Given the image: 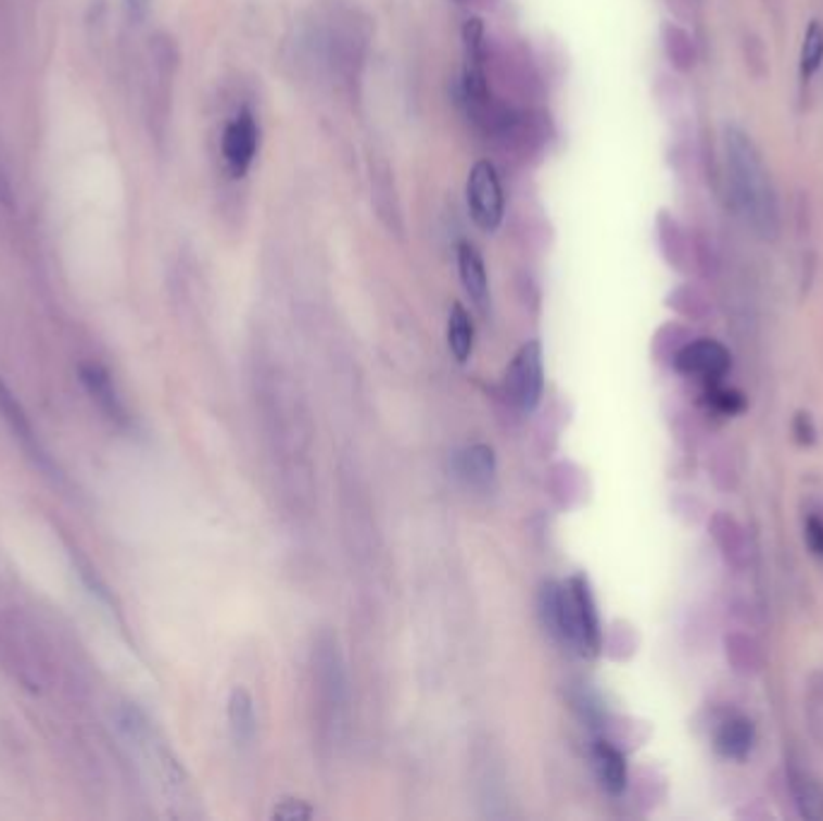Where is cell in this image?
Wrapping results in <instances>:
<instances>
[{
	"label": "cell",
	"instance_id": "27",
	"mask_svg": "<svg viewBox=\"0 0 823 821\" xmlns=\"http://www.w3.org/2000/svg\"><path fill=\"white\" fill-rule=\"evenodd\" d=\"M805 542L811 554L823 557V520L816 514H809L805 518Z\"/></svg>",
	"mask_w": 823,
	"mask_h": 821
},
{
	"label": "cell",
	"instance_id": "28",
	"mask_svg": "<svg viewBox=\"0 0 823 821\" xmlns=\"http://www.w3.org/2000/svg\"><path fill=\"white\" fill-rule=\"evenodd\" d=\"M682 294H684L682 311H684L686 316H692V318H704V316H708L710 306H708V299H706L704 294H700L698 290H692V287H684Z\"/></svg>",
	"mask_w": 823,
	"mask_h": 821
},
{
	"label": "cell",
	"instance_id": "4",
	"mask_svg": "<svg viewBox=\"0 0 823 821\" xmlns=\"http://www.w3.org/2000/svg\"><path fill=\"white\" fill-rule=\"evenodd\" d=\"M506 391L510 403H514L520 413H532V409L540 405L544 391V362L542 345L537 340L522 345L514 362H510V369L506 374Z\"/></svg>",
	"mask_w": 823,
	"mask_h": 821
},
{
	"label": "cell",
	"instance_id": "22",
	"mask_svg": "<svg viewBox=\"0 0 823 821\" xmlns=\"http://www.w3.org/2000/svg\"><path fill=\"white\" fill-rule=\"evenodd\" d=\"M805 716L811 735L816 737L823 747V672H814L809 677L807 696H805Z\"/></svg>",
	"mask_w": 823,
	"mask_h": 821
},
{
	"label": "cell",
	"instance_id": "18",
	"mask_svg": "<svg viewBox=\"0 0 823 821\" xmlns=\"http://www.w3.org/2000/svg\"><path fill=\"white\" fill-rule=\"evenodd\" d=\"M460 472L472 484H489L496 475V456L492 446L477 443V446L467 449L460 456Z\"/></svg>",
	"mask_w": 823,
	"mask_h": 821
},
{
	"label": "cell",
	"instance_id": "30",
	"mask_svg": "<svg viewBox=\"0 0 823 821\" xmlns=\"http://www.w3.org/2000/svg\"><path fill=\"white\" fill-rule=\"evenodd\" d=\"M793 431H795V437L799 443H802V446H811V443L816 441V427H814V421H811V415H807V413H799L795 417Z\"/></svg>",
	"mask_w": 823,
	"mask_h": 821
},
{
	"label": "cell",
	"instance_id": "3",
	"mask_svg": "<svg viewBox=\"0 0 823 821\" xmlns=\"http://www.w3.org/2000/svg\"><path fill=\"white\" fill-rule=\"evenodd\" d=\"M0 670L27 692H39L43 668L37 656V643L25 634L15 617L5 612H0Z\"/></svg>",
	"mask_w": 823,
	"mask_h": 821
},
{
	"label": "cell",
	"instance_id": "19",
	"mask_svg": "<svg viewBox=\"0 0 823 821\" xmlns=\"http://www.w3.org/2000/svg\"><path fill=\"white\" fill-rule=\"evenodd\" d=\"M229 725L237 742H251L255 735V711L246 690H233L229 696Z\"/></svg>",
	"mask_w": 823,
	"mask_h": 821
},
{
	"label": "cell",
	"instance_id": "23",
	"mask_svg": "<svg viewBox=\"0 0 823 821\" xmlns=\"http://www.w3.org/2000/svg\"><path fill=\"white\" fill-rule=\"evenodd\" d=\"M710 477L720 492H732L739 484V465L727 446H720L710 460Z\"/></svg>",
	"mask_w": 823,
	"mask_h": 821
},
{
	"label": "cell",
	"instance_id": "9",
	"mask_svg": "<svg viewBox=\"0 0 823 821\" xmlns=\"http://www.w3.org/2000/svg\"><path fill=\"white\" fill-rule=\"evenodd\" d=\"M708 530L725 564L737 571L747 569L751 559V545H749L747 530H744L739 520L725 511H718L713 514V518H710Z\"/></svg>",
	"mask_w": 823,
	"mask_h": 821
},
{
	"label": "cell",
	"instance_id": "24",
	"mask_svg": "<svg viewBox=\"0 0 823 821\" xmlns=\"http://www.w3.org/2000/svg\"><path fill=\"white\" fill-rule=\"evenodd\" d=\"M116 725L130 742H144L150 737V723L138 706L124 704L116 711Z\"/></svg>",
	"mask_w": 823,
	"mask_h": 821
},
{
	"label": "cell",
	"instance_id": "14",
	"mask_svg": "<svg viewBox=\"0 0 823 821\" xmlns=\"http://www.w3.org/2000/svg\"><path fill=\"white\" fill-rule=\"evenodd\" d=\"M593 759L597 769V779L605 785V791L611 795H621L626 791L629 783V769L626 759L611 742L597 740L593 747Z\"/></svg>",
	"mask_w": 823,
	"mask_h": 821
},
{
	"label": "cell",
	"instance_id": "12",
	"mask_svg": "<svg viewBox=\"0 0 823 821\" xmlns=\"http://www.w3.org/2000/svg\"><path fill=\"white\" fill-rule=\"evenodd\" d=\"M754 745H756V728L749 718L732 716L727 720H722L716 732V749L722 754V757L732 761H744L751 754Z\"/></svg>",
	"mask_w": 823,
	"mask_h": 821
},
{
	"label": "cell",
	"instance_id": "5",
	"mask_svg": "<svg viewBox=\"0 0 823 821\" xmlns=\"http://www.w3.org/2000/svg\"><path fill=\"white\" fill-rule=\"evenodd\" d=\"M467 207L474 225L484 231L498 229L504 219V191L492 162H477L467 179Z\"/></svg>",
	"mask_w": 823,
	"mask_h": 821
},
{
	"label": "cell",
	"instance_id": "6",
	"mask_svg": "<svg viewBox=\"0 0 823 821\" xmlns=\"http://www.w3.org/2000/svg\"><path fill=\"white\" fill-rule=\"evenodd\" d=\"M0 417L5 419V425L10 427V431H13V437L22 443V449H25L29 460L35 463L39 470H43L49 477H63V472L59 470V465L53 463V458L49 456L47 449L41 446L37 431L29 421L27 409L22 407V403L17 401V395L10 391L8 383H3V381H0Z\"/></svg>",
	"mask_w": 823,
	"mask_h": 821
},
{
	"label": "cell",
	"instance_id": "7",
	"mask_svg": "<svg viewBox=\"0 0 823 821\" xmlns=\"http://www.w3.org/2000/svg\"><path fill=\"white\" fill-rule=\"evenodd\" d=\"M258 152V126L249 109H241L221 132V157L231 176H246Z\"/></svg>",
	"mask_w": 823,
	"mask_h": 821
},
{
	"label": "cell",
	"instance_id": "25",
	"mask_svg": "<svg viewBox=\"0 0 823 821\" xmlns=\"http://www.w3.org/2000/svg\"><path fill=\"white\" fill-rule=\"evenodd\" d=\"M744 55H747V68L751 71L754 77H763L765 75V51L759 37L747 35L744 37Z\"/></svg>",
	"mask_w": 823,
	"mask_h": 821
},
{
	"label": "cell",
	"instance_id": "11",
	"mask_svg": "<svg viewBox=\"0 0 823 821\" xmlns=\"http://www.w3.org/2000/svg\"><path fill=\"white\" fill-rule=\"evenodd\" d=\"M787 787L793 795V803L797 807V814L807 821H821L823 819V785L814 773L807 769L789 763L787 771Z\"/></svg>",
	"mask_w": 823,
	"mask_h": 821
},
{
	"label": "cell",
	"instance_id": "13",
	"mask_svg": "<svg viewBox=\"0 0 823 821\" xmlns=\"http://www.w3.org/2000/svg\"><path fill=\"white\" fill-rule=\"evenodd\" d=\"M722 651H725V660L742 677H754L763 670V648L761 643L749 634L742 631H732L722 641Z\"/></svg>",
	"mask_w": 823,
	"mask_h": 821
},
{
	"label": "cell",
	"instance_id": "10",
	"mask_svg": "<svg viewBox=\"0 0 823 821\" xmlns=\"http://www.w3.org/2000/svg\"><path fill=\"white\" fill-rule=\"evenodd\" d=\"M80 381L85 386L87 395L92 397V403L102 409V415L114 421L118 427L128 425V409L121 401V395L116 391L114 381H111V374L104 369L102 364H83L80 366Z\"/></svg>",
	"mask_w": 823,
	"mask_h": 821
},
{
	"label": "cell",
	"instance_id": "26",
	"mask_svg": "<svg viewBox=\"0 0 823 821\" xmlns=\"http://www.w3.org/2000/svg\"><path fill=\"white\" fill-rule=\"evenodd\" d=\"M710 405H713L722 415H737L744 409V397L737 391H713L708 395Z\"/></svg>",
	"mask_w": 823,
	"mask_h": 821
},
{
	"label": "cell",
	"instance_id": "29",
	"mask_svg": "<svg viewBox=\"0 0 823 821\" xmlns=\"http://www.w3.org/2000/svg\"><path fill=\"white\" fill-rule=\"evenodd\" d=\"M311 814V807H306V803L302 800H284L280 807L275 809L273 817L275 819H284V821H299V819H308Z\"/></svg>",
	"mask_w": 823,
	"mask_h": 821
},
{
	"label": "cell",
	"instance_id": "31",
	"mask_svg": "<svg viewBox=\"0 0 823 821\" xmlns=\"http://www.w3.org/2000/svg\"><path fill=\"white\" fill-rule=\"evenodd\" d=\"M124 3H126L132 20H142L144 15H148L152 0H124Z\"/></svg>",
	"mask_w": 823,
	"mask_h": 821
},
{
	"label": "cell",
	"instance_id": "20",
	"mask_svg": "<svg viewBox=\"0 0 823 821\" xmlns=\"http://www.w3.org/2000/svg\"><path fill=\"white\" fill-rule=\"evenodd\" d=\"M823 63V27L819 20H811L805 31L802 41V55H799V75L802 80L809 83L814 77Z\"/></svg>",
	"mask_w": 823,
	"mask_h": 821
},
{
	"label": "cell",
	"instance_id": "16",
	"mask_svg": "<svg viewBox=\"0 0 823 821\" xmlns=\"http://www.w3.org/2000/svg\"><path fill=\"white\" fill-rule=\"evenodd\" d=\"M65 550H68V557L73 561V569L77 573V579L83 581V585L87 588V591H90L99 603L114 605V593L109 591L104 576L99 573V569L90 561V557H87V554L80 547L73 545V542L68 538H65Z\"/></svg>",
	"mask_w": 823,
	"mask_h": 821
},
{
	"label": "cell",
	"instance_id": "8",
	"mask_svg": "<svg viewBox=\"0 0 823 821\" xmlns=\"http://www.w3.org/2000/svg\"><path fill=\"white\" fill-rule=\"evenodd\" d=\"M674 366L684 376H694L700 381H718L730 371L732 357L727 348L720 345L718 340L704 338L686 342L684 348L676 350Z\"/></svg>",
	"mask_w": 823,
	"mask_h": 821
},
{
	"label": "cell",
	"instance_id": "2",
	"mask_svg": "<svg viewBox=\"0 0 823 821\" xmlns=\"http://www.w3.org/2000/svg\"><path fill=\"white\" fill-rule=\"evenodd\" d=\"M542 617L544 624L556 639L581 653L595 658L603 648V629H599L597 605L585 576H571L566 583H547L542 588Z\"/></svg>",
	"mask_w": 823,
	"mask_h": 821
},
{
	"label": "cell",
	"instance_id": "1",
	"mask_svg": "<svg viewBox=\"0 0 823 821\" xmlns=\"http://www.w3.org/2000/svg\"><path fill=\"white\" fill-rule=\"evenodd\" d=\"M725 160L734 205L756 235L775 241L781 237L783 219L771 172L756 142L737 126L725 130Z\"/></svg>",
	"mask_w": 823,
	"mask_h": 821
},
{
	"label": "cell",
	"instance_id": "21",
	"mask_svg": "<svg viewBox=\"0 0 823 821\" xmlns=\"http://www.w3.org/2000/svg\"><path fill=\"white\" fill-rule=\"evenodd\" d=\"M664 51H667V59H670V63L676 71L694 68V63H696L694 41L682 27H676V25L664 27Z\"/></svg>",
	"mask_w": 823,
	"mask_h": 821
},
{
	"label": "cell",
	"instance_id": "17",
	"mask_svg": "<svg viewBox=\"0 0 823 821\" xmlns=\"http://www.w3.org/2000/svg\"><path fill=\"white\" fill-rule=\"evenodd\" d=\"M448 348L460 364L470 359L474 348V326L460 304H455L448 316Z\"/></svg>",
	"mask_w": 823,
	"mask_h": 821
},
{
	"label": "cell",
	"instance_id": "15",
	"mask_svg": "<svg viewBox=\"0 0 823 821\" xmlns=\"http://www.w3.org/2000/svg\"><path fill=\"white\" fill-rule=\"evenodd\" d=\"M458 270H460L465 292L470 294V299L477 306L486 308V302H489L486 268H484L482 253L477 251L470 241H463L458 247Z\"/></svg>",
	"mask_w": 823,
	"mask_h": 821
}]
</instances>
